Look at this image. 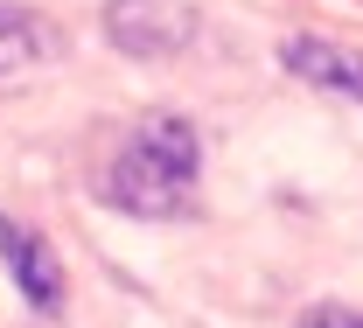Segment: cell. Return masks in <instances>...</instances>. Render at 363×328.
I'll use <instances>...</instances> for the list:
<instances>
[{
    "mask_svg": "<svg viewBox=\"0 0 363 328\" xmlns=\"http://www.w3.org/2000/svg\"><path fill=\"white\" fill-rule=\"evenodd\" d=\"M301 328H363V315H357V307H315Z\"/></svg>",
    "mask_w": 363,
    "mask_h": 328,
    "instance_id": "6",
    "label": "cell"
},
{
    "mask_svg": "<svg viewBox=\"0 0 363 328\" xmlns=\"http://www.w3.org/2000/svg\"><path fill=\"white\" fill-rule=\"evenodd\" d=\"M43 56H56V28L35 21L28 7H7L0 0V84L21 77V70H35Z\"/></svg>",
    "mask_w": 363,
    "mask_h": 328,
    "instance_id": "5",
    "label": "cell"
},
{
    "mask_svg": "<svg viewBox=\"0 0 363 328\" xmlns=\"http://www.w3.org/2000/svg\"><path fill=\"white\" fill-rule=\"evenodd\" d=\"M196 168H203V140L182 112H147L133 140L112 154L98 196L126 217H182L196 196Z\"/></svg>",
    "mask_w": 363,
    "mask_h": 328,
    "instance_id": "1",
    "label": "cell"
},
{
    "mask_svg": "<svg viewBox=\"0 0 363 328\" xmlns=\"http://www.w3.org/2000/svg\"><path fill=\"white\" fill-rule=\"evenodd\" d=\"M0 259H7V280L21 286V300L35 315H56L63 307V266L49 251V237L21 217H0Z\"/></svg>",
    "mask_w": 363,
    "mask_h": 328,
    "instance_id": "3",
    "label": "cell"
},
{
    "mask_svg": "<svg viewBox=\"0 0 363 328\" xmlns=\"http://www.w3.org/2000/svg\"><path fill=\"white\" fill-rule=\"evenodd\" d=\"M105 43L140 63L182 56L196 43V7L189 0H105Z\"/></svg>",
    "mask_w": 363,
    "mask_h": 328,
    "instance_id": "2",
    "label": "cell"
},
{
    "mask_svg": "<svg viewBox=\"0 0 363 328\" xmlns=\"http://www.w3.org/2000/svg\"><path fill=\"white\" fill-rule=\"evenodd\" d=\"M279 56H286V70H294L301 84H315V91H328V98H357V105H363V49L328 43V35H294Z\"/></svg>",
    "mask_w": 363,
    "mask_h": 328,
    "instance_id": "4",
    "label": "cell"
}]
</instances>
